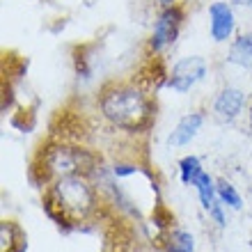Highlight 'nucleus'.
I'll return each mask as SVG.
<instances>
[{
  "label": "nucleus",
  "mask_w": 252,
  "mask_h": 252,
  "mask_svg": "<svg viewBox=\"0 0 252 252\" xmlns=\"http://www.w3.org/2000/svg\"><path fill=\"white\" fill-rule=\"evenodd\" d=\"M101 117L126 133H142L156 120V103L138 83H110L99 94Z\"/></svg>",
  "instance_id": "f257e3e1"
},
{
  "label": "nucleus",
  "mask_w": 252,
  "mask_h": 252,
  "mask_svg": "<svg viewBox=\"0 0 252 252\" xmlns=\"http://www.w3.org/2000/svg\"><path fill=\"white\" fill-rule=\"evenodd\" d=\"M51 206L60 211V218L85 220L96 206V192L83 174L60 177L51 188Z\"/></svg>",
  "instance_id": "f03ea898"
},
{
  "label": "nucleus",
  "mask_w": 252,
  "mask_h": 252,
  "mask_svg": "<svg viewBox=\"0 0 252 252\" xmlns=\"http://www.w3.org/2000/svg\"><path fill=\"white\" fill-rule=\"evenodd\" d=\"M184 19H186V9H184L179 2H177V5H170V7H160L158 16L154 21L149 41H147L149 53L160 55V53H165L167 48H172L181 34Z\"/></svg>",
  "instance_id": "7ed1b4c3"
},
{
  "label": "nucleus",
  "mask_w": 252,
  "mask_h": 252,
  "mask_svg": "<svg viewBox=\"0 0 252 252\" xmlns=\"http://www.w3.org/2000/svg\"><path fill=\"white\" fill-rule=\"evenodd\" d=\"M44 167L46 172L60 177L80 172H92L94 170V156L85 149H76V147H53L48 149L44 156Z\"/></svg>",
  "instance_id": "20e7f679"
},
{
  "label": "nucleus",
  "mask_w": 252,
  "mask_h": 252,
  "mask_svg": "<svg viewBox=\"0 0 252 252\" xmlns=\"http://www.w3.org/2000/svg\"><path fill=\"white\" fill-rule=\"evenodd\" d=\"M209 76V62L202 55H186L172 64L167 71L165 87H170L177 94H186L192 87H197Z\"/></svg>",
  "instance_id": "39448f33"
},
{
  "label": "nucleus",
  "mask_w": 252,
  "mask_h": 252,
  "mask_svg": "<svg viewBox=\"0 0 252 252\" xmlns=\"http://www.w3.org/2000/svg\"><path fill=\"white\" fill-rule=\"evenodd\" d=\"M209 34L216 44H232L236 37V14L227 0H216L209 5Z\"/></svg>",
  "instance_id": "423d86ee"
},
{
  "label": "nucleus",
  "mask_w": 252,
  "mask_h": 252,
  "mask_svg": "<svg viewBox=\"0 0 252 252\" xmlns=\"http://www.w3.org/2000/svg\"><path fill=\"white\" fill-rule=\"evenodd\" d=\"M192 188L197 190V197H199V204L204 209L213 220H216V225L218 227H225L227 225V218H225V209H222V202L218 199V188H216V181L209 172H199V177L195 179Z\"/></svg>",
  "instance_id": "0eeeda50"
},
{
  "label": "nucleus",
  "mask_w": 252,
  "mask_h": 252,
  "mask_svg": "<svg viewBox=\"0 0 252 252\" xmlns=\"http://www.w3.org/2000/svg\"><path fill=\"white\" fill-rule=\"evenodd\" d=\"M243 108H246V92L241 87L227 85L213 99V115L222 124H232L234 120H239Z\"/></svg>",
  "instance_id": "6e6552de"
},
{
  "label": "nucleus",
  "mask_w": 252,
  "mask_h": 252,
  "mask_svg": "<svg viewBox=\"0 0 252 252\" xmlns=\"http://www.w3.org/2000/svg\"><path fill=\"white\" fill-rule=\"evenodd\" d=\"M204 122H206V117H204V113H202V110H192V113H186L179 122H177L174 131L170 133L167 145L174 147V149L190 145L192 140L199 135V131H202Z\"/></svg>",
  "instance_id": "1a4fd4ad"
},
{
  "label": "nucleus",
  "mask_w": 252,
  "mask_h": 252,
  "mask_svg": "<svg viewBox=\"0 0 252 252\" xmlns=\"http://www.w3.org/2000/svg\"><path fill=\"white\" fill-rule=\"evenodd\" d=\"M227 60L236 66H243V69H252V32L234 37V41L229 44Z\"/></svg>",
  "instance_id": "9d476101"
},
{
  "label": "nucleus",
  "mask_w": 252,
  "mask_h": 252,
  "mask_svg": "<svg viewBox=\"0 0 252 252\" xmlns=\"http://www.w3.org/2000/svg\"><path fill=\"white\" fill-rule=\"evenodd\" d=\"M199 172H202V160L197 158V156H184V158L179 160V179L181 184H186V186H192L195 184V179L199 177Z\"/></svg>",
  "instance_id": "9b49d317"
},
{
  "label": "nucleus",
  "mask_w": 252,
  "mask_h": 252,
  "mask_svg": "<svg viewBox=\"0 0 252 252\" xmlns=\"http://www.w3.org/2000/svg\"><path fill=\"white\" fill-rule=\"evenodd\" d=\"M216 188H218V199L225 206H229V209H241V206H243V199H241L239 190H236L229 181H225V179L216 181Z\"/></svg>",
  "instance_id": "f8f14e48"
},
{
  "label": "nucleus",
  "mask_w": 252,
  "mask_h": 252,
  "mask_svg": "<svg viewBox=\"0 0 252 252\" xmlns=\"http://www.w3.org/2000/svg\"><path fill=\"white\" fill-rule=\"evenodd\" d=\"M138 172H140V165H133V163H115L113 165L115 179H126V177H133Z\"/></svg>",
  "instance_id": "ddd939ff"
},
{
  "label": "nucleus",
  "mask_w": 252,
  "mask_h": 252,
  "mask_svg": "<svg viewBox=\"0 0 252 252\" xmlns=\"http://www.w3.org/2000/svg\"><path fill=\"white\" fill-rule=\"evenodd\" d=\"M232 5L236 7H246V9H252V0H229Z\"/></svg>",
  "instance_id": "4468645a"
},
{
  "label": "nucleus",
  "mask_w": 252,
  "mask_h": 252,
  "mask_svg": "<svg viewBox=\"0 0 252 252\" xmlns=\"http://www.w3.org/2000/svg\"><path fill=\"white\" fill-rule=\"evenodd\" d=\"M160 7H170V5H177V0H156Z\"/></svg>",
  "instance_id": "2eb2a0df"
},
{
  "label": "nucleus",
  "mask_w": 252,
  "mask_h": 252,
  "mask_svg": "<svg viewBox=\"0 0 252 252\" xmlns=\"http://www.w3.org/2000/svg\"><path fill=\"white\" fill-rule=\"evenodd\" d=\"M167 252H195V250H186V248H174V246H167Z\"/></svg>",
  "instance_id": "dca6fc26"
},
{
  "label": "nucleus",
  "mask_w": 252,
  "mask_h": 252,
  "mask_svg": "<svg viewBox=\"0 0 252 252\" xmlns=\"http://www.w3.org/2000/svg\"><path fill=\"white\" fill-rule=\"evenodd\" d=\"M248 115H250V124H252V106H250V113H248Z\"/></svg>",
  "instance_id": "f3484780"
}]
</instances>
